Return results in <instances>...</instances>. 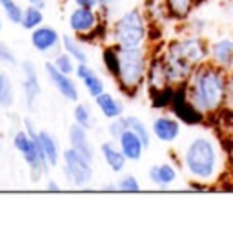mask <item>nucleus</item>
I'll use <instances>...</instances> for the list:
<instances>
[{"mask_svg": "<svg viewBox=\"0 0 233 251\" xmlns=\"http://www.w3.org/2000/svg\"><path fill=\"white\" fill-rule=\"evenodd\" d=\"M228 73L221 68L206 62L193 69V73L184 84V91L189 104L204 119H215L224 113L226 106Z\"/></svg>", "mask_w": 233, "mask_h": 251, "instance_id": "f03ea898", "label": "nucleus"}, {"mask_svg": "<svg viewBox=\"0 0 233 251\" xmlns=\"http://www.w3.org/2000/svg\"><path fill=\"white\" fill-rule=\"evenodd\" d=\"M224 113L233 115V71L228 73V84H226V106Z\"/></svg>", "mask_w": 233, "mask_h": 251, "instance_id": "f704fd0d", "label": "nucleus"}, {"mask_svg": "<svg viewBox=\"0 0 233 251\" xmlns=\"http://www.w3.org/2000/svg\"><path fill=\"white\" fill-rule=\"evenodd\" d=\"M152 135L162 144H177L182 137V122L173 113H162L152 122Z\"/></svg>", "mask_w": 233, "mask_h": 251, "instance_id": "1a4fd4ad", "label": "nucleus"}, {"mask_svg": "<svg viewBox=\"0 0 233 251\" xmlns=\"http://www.w3.org/2000/svg\"><path fill=\"white\" fill-rule=\"evenodd\" d=\"M199 2L201 0H162L170 19L175 20V22H186L193 15Z\"/></svg>", "mask_w": 233, "mask_h": 251, "instance_id": "4be33fe9", "label": "nucleus"}, {"mask_svg": "<svg viewBox=\"0 0 233 251\" xmlns=\"http://www.w3.org/2000/svg\"><path fill=\"white\" fill-rule=\"evenodd\" d=\"M15 104V86L6 71H0V107H11Z\"/></svg>", "mask_w": 233, "mask_h": 251, "instance_id": "a878e982", "label": "nucleus"}, {"mask_svg": "<svg viewBox=\"0 0 233 251\" xmlns=\"http://www.w3.org/2000/svg\"><path fill=\"white\" fill-rule=\"evenodd\" d=\"M29 42L33 50L42 55H57L58 50H62V35L53 25L42 24L29 31Z\"/></svg>", "mask_w": 233, "mask_h": 251, "instance_id": "9d476101", "label": "nucleus"}, {"mask_svg": "<svg viewBox=\"0 0 233 251\" xmlns=\"http://www.w3.org/2000/svg\"><path fill=\"white\" fill-rule=\"evenodd\" d=\"M126 129H128L126 115H122V117H119V119L107 120V135H109L111 140H117Z\"/></svg>", "mask_w": 233, "mask_h": 251, "instance_id": "2f4dec72", "label": "nucleus"}, {"mask_svg": "<svg viewBox=\"0 0 233 251\" xmlns=\"http://www.w3.org/2000/svg\"><path fill=\"white\" fill-rule=\"evenodd\" d=\"M177 151L171 153L193 189H208L224 180L228 171V150L219 135L206 129H197L181 137Z\"/></svg>", "mask_w": 233, "mask_h": 251, "instance_id": "f257e3e1", "label": "nucleus"}, {"mask_svg": "<svg viewBox=\"0 0 233 251\" xmlns=\"http://www.w3.org/2000/svg\"><path fill=\"white\" fill-rule=\"evenodd\" d=\"M38 146L42 150V155H44L46 162L50 168H57L60 164V158H62V150L58 146V140L50 131H44V129H38Z\"/></svg>", "mask_w": 233, "mask_h": 251, "instance_id": "6ab92c4d", "label": "nucleus"}, {"mask_svg": "<svg viewBox=\"0 0 233 251\" xmlns=\"http://www.w3.org/2000/svg\"><path fill=\"white\" fill-rule=\"evenodd\" d=\"M62 51H66L77 64L89 62L88 51L82 44V38L77 35H62Z\"/></svg>", "mask_w": 233, "mask_h": 251, "instance_id": "5701e85b", "label": "nucleus"}, {"mask_svg": "<svg viewBox=\"0 0 233 251\" xmlns=\"http://www.w3.org/2000/svg\"><path fill=\"white\" fill-rule=\"evenodd\" d=\"M228 171L230 175H233V144L228 148Z\"/></svg>", "mask_w": 233, "mask_h": 251, "instance_id": "4c0bfd02", "label": "nucleus"}, {"mask_svg": "<svg viewBox=\"0 0 233 251\" xmlns=\"http://www.w3.org/2000/svg\"><path fill=\"white\" fill-rule=\"evenodd\" d=\"M126 122H128V129H131L133 133H137L140 138H142V142H144L148 148L152 146V127H148L144 120L139 119V117H135V115H126Z\"/></svg>", "mask_w": 233, "mask_h": 251, "instance_id": "bb28decb", "label": "nucleus"}, {"mask_svg": "<svg viewBox=\"0 0 233 251\" xmlns=\"http://www.w3.org/2000/svg\"><path fill=\"white\" fill-rule=\"evenodd\" d=\"M102 64H104L107 73L115 78L117 71H119V50L115 46H104V50H102Z\"/></svg>", "mask_w": 233, "mask_h": 251, "instance_id": "c85d7f7f", "label": "nucleus"}, {"mask_svg": "<svg viewBox=\"0 0 233 251\" xmlns=\"http://www.w3.org/2000/svg\"><path fill=\"white\" fill-rule=\"evenodd\" d=\"M26 4H29V6H37V7H46V0H24Z\"/></svg>", "mask_w": 233, "mask_h": 251, "instance_id": "58836bf2", "label": "nucleus"}, {"mask_svg": "<svg viewBox=\"0 0 233 251\" xmlns=\"http://www.w3.org/2000/svg\"><path fill=\"white\" fill-rule=\"evenodd\" d=\"M13 146L24 158L26 166L29 170L33 182H40L42 176L48 173L50 166L46 162L42 150L38 146V129L31 122V119H26L24 129H19L13 135Z\"/></svg>", "mask_w": 233, "mask_h": 251, "instance_id": "39448f33", "label": "nucleus"}, {"mask_svg": "<svg viewBox=\"0 0 233 251\" xmlns=\"http://www.w3.org/2000/svg\"><path fill=\"white\" fill-rule=\"evenodd\" d=\"M166 50L175 53L177 57L184 58L193 68H199L202 64L209 62V40H206L204 35L184 33L182 37L168 42Z\"/></svg>", "mask_w": 233, "mask_h": 251, "instance_id": "0eeeda50", "label": "nucleus"}, {"mask_svg": "<svg viewBox=\"0 0 233 251\" xmlns=\"http://www.w3.org/2000/svg\"><path fill=\"white\" fill-rule=\"evenodd\" d=\"M75 76L80 80V84L84 86V89L88 91V95L91 99H97L99 95L106 91V84L102 80V76L89 66V62L77 64Z\"/></svg>", "mask_w": 233, "mask_h": 251, "instance_id": "dca6fc26", "label": "nucleus"}, {"mask_svg": "<svg viewBox=\"0 0 233 251\" xmlns=\"http://www.w3.org/2000/svg\"><path fill=\"white\" fill-rule=\"evenodd\" d=\"M95 100V106L99 109V113L104 117L106 120H113L119 119L124 115V102L119 100L115 95H111L109 91H104L101 93Z\"/></svg>", "mask_w": 233, "mask_h": 251, "instance_id": "aec40b11", "label": "nucleus"}, {"mask_svg": "<svg viewBox=\"0 0 233 251\" xmlns=\"http://www.w3.org/2000/svg\"><path fill=\"white\" fill-rule=\"evenodd\" d=\"M51 62H53V66H55L58 71H62V73H66V75H75L77 62L66 53V51H58L57 55L53 57Z\"/></svg>", "mask_w": 233, "mask_h": 251, "instance_id": "c756f323", "label": "nucleus"}, {"mask_svg": "<svg viewBox=\"0 0 233 251\" xmlns=\"http://www.w3.org/2000/svg\"><path fill=\"white\" fill-rule=\"evenodd\" d=\"M44 188L48 189V191H60V189H62V186H60V184H58L55 178H50V180L46 182Z\"/></svg>", "mask_w": 233, "mask_h": 251, "instance_id": "e433bc0d", "label": "nucleus"}, {"mask_svg": "<svg viewBox=\"0 0 233 251\" xmlns=\"http://www.w3.org/2000/svg\"><path fill=\"white\" fill-rule=\"evenodd\" d=\"M0 64H7V66H11V68H17V66H19L17 55H15L11 51V48L7 44H4L2 40H0Z\"/></svg>", "mask_w": 233, "mask_h": 251, "instance_id": "72a5a7b5", "label": "nucleus"}, {"mask_svg": "<svg viewBox=\"0 0 233 251\" xmlns=\"http://www.w3.org/2000/svg\"><path fill=\"white\" fill-rule=\"evenodd\" d=\"M20 69H22V95H24L26 107L29 111H35V106H37L38 99L42 95L37 64L31 62V60H24L20 64Z\"/></svg>", "mask_w": 233, "mask_h": 251, "instance_id": "9b49d317", "label": "nucleus"}, {"mask_svg": "<svg viewBox=\"0 0 233 251\" xmlns=\"http://www.w3.org/2000/svg\"><path fill=\"white\" fill-rule=\"evenodd\" d=\"M68 138H70L71 148H75L77 151H80L82 155H86L88 158L95 160V148H93V144H91V140H89V135L86 127H82V126L73 122V124L70 126Z\"/></svg>", "mask_w": 233, "mask_h": 251, "instance_id": "412c9836", "label": "nucleus"}, {"mask_svg": "<svg viewBox=\"0 0 233 251\" xmlns=\"http://www.w3.org/2000/svg\"><path fill=\"white\" fill-rule=\"evenodd\" d=\"M0 7L4 11V17L7 19L9 24L20 25V20H22V13H24V7L20 6L17 0H0Z\"/></svg>", "mask_w": 233, "mask_h": 251, "instance_id": "cd10ccee", "label": "nucleus"}, {"mask_svg": "<svg viewBox=\"0 0 233 251\" xmlns=\"http://www.w3.org/2000/svg\"><path fill=\"white\" fill-rule=\"evenodd\" d=\"M73 120H75V124L82 126V127H86V129H93L95 124H97V120L93 117V111H91V107L86 104V102H75V107H73Z\"/></svg>", "mask_w": 233, "mask_h": 251, "instance_id": "393cba45", "label": "nucleus"}, {"mask_svg": "<svg viewBox=\"0 0 233 251\" xmlns=\"http://www.w3.org/2000/svg\"><path fill=\"white\" fill-rule=\"evenodd\" d=\"M102 191H117V184H104L101 186Z\"/></svg>", "mask_w": 233, "mask_h": 251, "instance_id": "ea45409f", "label": "nucleus"}, {"mask_svg": "<svg viewBox=\"0 0 233 251\" xmlns=\"http://www.w3.org/2000/svg\"><path fill=\"white\" fill-rule=\"evenodd\" d=\"M106 20L102 19L99 9H89V7L75 6L68 15V27L71 33H75L80 38H91L99 31L106 27Z\"/></svg>", "mask_w": 233, "mask_h": 251, "instance_id": "6e6552de", "label": "nucleus"}, {"mask_svg": "<svg viewBox=\"0 0 233 251\" xmlns=\"http://www.w3.org/2000/svg\"><path fill=\"white\" fill-rule=\"evenodd\" d=\"M152 24L144 9L129 7L117 15L107 27V42L115 48H139L150 44Z\"/></svg>", "mask_w": 233, "mask_h": 251, "instance_id": "7ed1b4c3", "label": "nucleus"}, {"mask_svg": "<svg viewBox=\"0 0 233 251\" xmlns=\"http://www.w3.org/2000/svg\"><path fill=\"white\" fill-rule=\"evenodd\" d=\"M119 6H120V0H101V7H99V11H101L102 19L106 20V22L113 20L115 17H117Z\"/></svg>", "mask_w": 233, "mask_h": 251, "instance_id": "473e14b6", "label": "nucleus"}, {"mask_svg": "<svg viewBox=\"0 0 233 251\" xmlns=\"http://www.w3.org/2000/svg\"><path fill=\"white\" fill-rule=\"evenodd\" d=\"M44 71H46V75H48V78H50V82L53 84V88L57 89L58 95H60L62 99H66V100H70V102H78L80 89H78L73 76L66 75L62 71H58V69L53 66L51 60L44 62Z\"/></svg>", "mask_w": 233, "mask_h": 251, "instance_id": "f8f14e48", "label": "nucleus"}, {"mask_svg": "<svg viewBox=\"0 0 233 251\" xmlns=\"http://www.w3.org/2000/svg\"><path fill=\"white\" fill-rule=\"evenodd\" d=\"M115 142L119 144L120 151L128 158V162H140L144 157V151L148 150V146L142 142V138L137 133H133L131 129H126Z\"/></svg>", "mask_w": 233, "mask_h": 251, "instance_id": "f3484780", "label": "nucleus"}, {"mask_svg": "<svg viewBox=\"0 0 233 251\" xmlns=\"http://www.w3.org/2000/svg\"><path fill=\"white\" fill-rule=\"evenodd\" d=\"M2 29H4V22H2V19H0V33H2Z\"/></svg>", "mask_w": 233, "mask_h": 251, "instance_id": "a19ab883", "label": "nucleus"}, {"mask_svg": "<svg viewBox=\"0 0 233 251\" xmlns=\"http://www.w3.org/2000/svg\"><path fill=\"white\" fill-rule=\"evenodd\" d=\"M101 157L104 160L109 171H113V173H124L126 170V164H128V158L124 157V153L120 151L119 144L115 142V140H106V142H102L101 144Z\"/></svg>", "mask_w": 233, "mask_h": 251, "instance_id": "a211bd4d", "label": "nucleus"}, {"mask_svg": "<svg viewBox=\"0 0 233 251\" xmlns=\"http://www.w3.org/2000/svg\"><path fill=\"white\" fill-rule=\"evenodd\" d=\"M209 62L222 71H233V38L217 37L209 40Z\"/></svg>", "mask_w": 233, "mask_h": 251, "instance_id": "4468645a", "label": "nucleus"}, {"mask_svg": "<svg viewBox=\"0 0 233 251\" xmlns=\"http://www.w3.org/2000/svg\"><path fill=\"white\" fill-rule=\"evenodd\" d=\"M44 9L42 7H37V6H27L24 7V13H22V20H20V25H22V29L26 31H33V29H37L38 25L44 24Z\"/></svg>", "mask_w": 233, "mask_h": 251, "instance_id": "b1692460", "label": "nucleus"}, {"mask_svg": "<svg viewBox=\"0 0 233 251\" xmlns=\"http://www.w3.org/2000/svg\"><path fill=\"white\" fill-rule=\"evenodd\" d=\"M75 6L89 7V9H99L101 7V0H71Z\"/></svg>", "mask_w": 233, "mask_h": 251, "instance_id": "c9c22d12", "label": "nucleus"}, {"mask_svg": "<svg viewBox=\"0 0 233 251\" xmlns=\"http://www.w3.org/2000/svg\"><path fill=\"white\" fill-rule=\"evenodd\" d=\"M171 113L175 115L177 119L181 120L182 124L188 126H201L204 124V117H202L195 107L189 104L188 97H186V91H184V84L175 88V95H173V100L170 104Z\"/></svg>", "mask_w": 233, "mask_h": 251, "instance_id": "ddd939ff", "label": "nucleus"}, {"mask_svg": "<svg viewBox=\"0 0 233 251\" xmlns=\"http://www.w3.org/2000/svg\"><path fill=\"white\" fill-rule=\"evenodd\" d=\"M115 184H117V191H119V193H137V191L142 188L139 182V178L135 175H129V173H124Z\"/></svg>", "mask_w": 233, "mask_h": 251, "instance_id": "7c9ffc66", "label": "nucleus"}, {"mask_svg": "<svg viewBox=\"0 0 233 251\" xmlns=\"http://www.w3.org/2000/svg\"><path fill=\"white\" fill-rule=\"evenodd\" d=\"M62 173L66 182L70 184L71 188L77 189H86L89 188V184L93 182V160L88 158L86 155H82L80 151H77L75 148H68L62 151Z\"/></svg>", "mask_w": 233, "mask_h": 251, "instance_id": "423d86ee", "label": "nucleus"}, {"mask_svg": "<svg viewBox=\"0 0 233 251\" xmlns=\"http://www.w3.org/2000/svg\"><path fill=\"white\" fill-rule=\"evenodd\" d=\"M119 50V71L115 80L128 97H135L146 86V75L152 60V48H117Z\"/></svg>", "mask_w": 233, "mask_h": 251, "instance_id": "20e7f679", "label": "nucleus"}, {"mask_svg": "<svg viewBox=\"0 0 233 251\" xmlns=\"http://www.w3.org/2000/svg\"><path fill=\"white\" fill-rule=\"evenodd\" d=\"M179 166L175 162H157L150 166L148 170V178L150 182L158 189H168L179 180Z\"/></svg>", "mask_w": 233, "mask_h": 251, "instance_id": "2eb2a0df", "label": "nucleus"}]
</instances>
